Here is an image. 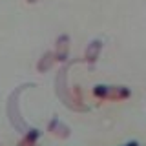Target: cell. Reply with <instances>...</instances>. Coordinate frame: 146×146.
<instances>
[{"mask_svg":"<svg viewBox=\"0 0 146 146\" xmlns=\"http://www.w3.org/2000/svg\"><path fill=\"white\" fill-rule=\"evenodd\" d=\"M66 73H68V70H66V68H62V70L58 71V75H57V80H55V84H57V95L62 99V102L66 104L68 108L75 110V111H88V108H86L84 104H80V100H77L75 97H71V95L68 93Z\"/></svg>","mask_w":146,"mask_h":146,"instance_id":"1","label":"cell"},{"mask_svg":"<svg viewBox=\"0 0 146 146\" xmlns=\"http://www.w3.org/2000/svg\"><path fill=\"white\" fill-rule=\"evenodd\" d=\"M24 88H27V86H18V88L9 95V99H7V119H9V122H11L18 131H22V133H26V131L29 130L27 124L22 121L20 111H18V95L22 93Z\"/></svg>","mask_w":146,"mask_h":146,"instance_id":"2","label":"cell"},{"mask_svg":"<svg viewBox=\"0 0 146 146\" xmlns=\"http://www.w3.org/2000/svg\"><path fill=\"white\" fill-rule=\"evenodd\" d=\"M93 95L102 100H124L131 95L130 88L126 86H108V84H97L93 88Z\"/></svg>","mask_w":146,"mask_h":146,"instance_id":"3","label":"cell"},{"mask_svg":"<svg viewBox=\"0 0 146 146\" xmlns=\"http://www.w3.org/2000/svg\"><path fill=\"white\" fill-rule=\"evenodd\" d=\"M68 53H70V36L60 35L57 38V44H55V57H57V60L64 62L68 58Z\"/></svg>","mask_w":146,"mask_h":146,"instance_id":"4","label":"cell"},{"mask_svg":"<svg viewBox=\"0 0 146 146\" xmlns=\"http://www.w3.org/2000/svg\"><path fill=\"white\" fill-rule=\"evenodd\" d=\"M48 131L53 137H58V139H68L70 137V128L64 124V122H60L58 119H53L48 124Z\"/></svg>","mask_w":146,"mask_h":146,"instance_id":"5","label":"cell"},{"mask_svg":"<svg viewBox=\"0 0 146 146\" xmlns=\"http://www.w3.org/2000/svg\"><path fill=\"white\" fill-rule=\"evenodd\" d=\"M100 49H102V42L100 40H91V42L88 44V48H86V53H84V60L93 64L97 62L99 55H100Z\"/></svg>","mask_w":146,"mask_h":146,"instance_id":"6","label":"cell"},{"mask_svg":"<svg viewBox=\"0 0 146 146\" xmlns=\"http://www.w3.org/2000/svg\"><path fill=\"white\" fill-rule=\"evenodd\" d=\"M57 60V57H55V51H46L42 57L38 58V64H36V70L38 73H46L49 71L53 68V62Z\"/></svg>","mask_w":146,"mask_h":146,"instance_id":"7","label":"cell"},{"mask_svg":"<svg viewBox=\"0 0 146 146\" xmlns=\"http://www.w3.org/2000/svg\"><path fill=\"white\" fill-rule=\"evenodd\" d=\"M38 137H40V131L36 130V128H29V130L24 133V137L20 139L18 146H36V141H38Z\"/></svg>","mask_w":146,"mask_h":146,"instance_id":"8","label":"cell"},{"mask_svg":"<svg viewBox=\"0 0 146 146\" xmlns=\"http://www.w3.org/2000/svg\"><path fill=\"white\" fill-rule=\"evenodd\" d=\"M124 146H139V143H137V141H131V143H126Z\"/></svg>","mask_w":146,"mask_h":146,"instance_id":"9","label":"cell"},{"mask_svg":"<svg viewBox=\"0 0 146 146\" xmlns=\"http://www.w3.org/2000/svg\"><path fill=\"white\" fill-rule=\"evenodd\" d=\"M26 2H27V4H36L38 0H26Z\"/></svg>","mask_w":146,"mask_h":146,"instance_id":"10","label":"cell"},{"mask_svg":"<svg viewBox=\"0 0 146 146\" xmlns=\"http://www.w3.org/2000/svg\"><path fill=\"white\" fill-rule=\"evenodd\" d=\"M0 146H2V144H0Z\"/></svg>","mask_w":146,"mask_h":146,"instance_id":"11","label":"cell"}]
</instances>
